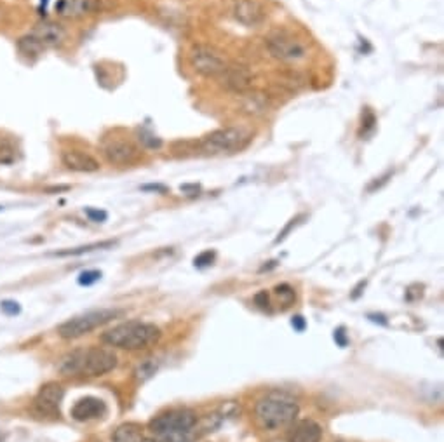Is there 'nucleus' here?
<instances>
[{
  "label": "nucleus",
  "mask_w": 444,
  "mask_h": 442,
  "mask_svg": "<svg viewBox=\"0 0 444 442\" xmlns=\"http://www.w3.org/2000/svg\"><path fill=\"white\" fill-rule=\"evenodd\" d=\"M101 340L110 347L122 348V350H143L160 340V329L155 324L139 321L122 322L114 329H108L101 334Z\"/></svg>",
  "instance_id": "nucleus-1"
},
{
  "label": "nucleus",
  "mask_w": 444,
  "mask_h": 442,
  "mask_svg": "<svg viewBox=\"0 0 444 442\" xmlns=\"http://www.w3.org/2000/svg\"><path fill=\"white\" fill-rule=\"evenodd\" d=\"M300 407L293 397L286 393H268L255 406V420L263 430H278L288 427L298 416Z\"/></svg>",
  "instance_id": "nucleus-2"
},
{
  "label": "nucleus",
  "mask_w": 444,
  "mask_h": 442,
  "mask_svg": "<svg viewBox=\"0 0 444 442\" xmlns=\"http://www.w3.org/2000/svg\"><path fill=\"white\" fill-rule=\"evenodd\" d=\"M196 421V413L192 409H171L153 418L150 421V430L162 442H194L192 430Z\"/></svg>",
  "instance_id": "nucleus-3"
},
{
  "label": "nucleus",
  "mask_w": 444,
  "mask_h": 442,
  "mask_svg": "<svg viewBox=\"0 0 444 442\" xmlns=\"http://www.w3.org/2000/svg\"><path fill=\"white\" fill-rule=\"evenodd\" d=\"M251 138L253 135L249 129L230 126V128L216 129L207 135L200 142L199 148L204 155H230V153H237L246 148Z\"/></svg>",
  "instance_id": "nucleus-4"
},
{
  "label": "nucleus",
  "mask_w": 444,
  "mask_h": 442,
  "mask_svg": "<svg viewBox=\"0 0 444 442\" xmlns=\"http://www.w3.org/2000/svg\"><path fill=\"white\" fill-rule=\"evenodd\" d=\"M117 315H121L119 310H110V308H101V310H93L87 312V314L77 315V317L70 318V321L63 322V324L58 328V334L65 340H75V338H80L84 334L91 333L100 325L107 324L112 318H115Z\"/></svg>",
  "instance_id": "nucleus-5"
},
{
  "label": "nucleus",
  "mask_w": 444,
  "mask_h": 442,
  "mask_svg": "<svg viewBox=\"0 0 444 442\" xmlns=\"http://www.w3.org/2000/svg\"><path fill=\"white\" fill-rule=\"evenodd\" d=\"M117 366V355L108 348H78V376H103Z\"/></svg>",
  "instance_id": "nucleus-6"
},
{
  "label": "nucleus",
  "mask_w": 444,
  "mask_h": 442,
  "mask_svg": "<svg viewBox=\"0 0 444 442\" xmlns=\"http://www.w3.org/2000/svg\"><path fill=\"white\" fill-rule=\"evenodd\" d=\"M190 63H192L194 70H196L197 74L204 75V77L214 78H220L221 75H223V71L228 68L220 54L211 51L210 47L203 46L196 47V49L190 53Z\"/></svg>",
  "instance_id": "nucleus-7"
},
{
  "label": "nucleus",
  "mask_w": 444,
  "mask_h": 442,
  "mask_svg": "<svg viewBox=\"0 0 444 442\" xmlns=\"http://www.w3.org/2000/svg\"><path fill=\"white\" fill-rule=\"evenodd\" d=\"M65 390L60 383H46L33 399V409L39 416H60V407L63 402Z\"/></svg>",
  "instance_id": "nucleus-8"
},
{
  "label": "nucleus",
  "mask_w": 444,
  "mask_h": 442,
  "mask_svg": "<svg viewBox=\"0 0 444 442\" xmlns=\"http://www.w3.org/2000/svg\"><path fill=\"white\" fill-rule=\"evenodd\" d=\"M266 49L275 60L288 61V63H295V61H302L307 58L305 46L288 35L271 37L266 40Z\"/></svg>",
  "instance_id": "nucleus-9"
},
{
  "label": "nucleus",
  "mask_w": 444,
  "mask_h": 442,
  "mask_svg": "<svg viewBox=\"0 0 444 442\" xmlns=\"http://www.w3.org/2000/svg\"><path fill=\"white\" fill-rule=\"evenodd\" d=\"M103 155L107 157V160L114 166L126 167L131 166L138 160L139 152L131 142H126V139H108L103 143Z\"/></svg>",
  "instance_id": "nucleus-10"
},
{
  "label": "nucleus",
  "mask_w": 444,
  "mask_h": 442,
  "mask_svg": "<svg viewBox=\"0 0 444 442\" xmlns=\"http://www.w3.org/2000/svg\"><path fill=\"white\" fill-rule=\"evenodd\" d=\"M232 12L241 25L251 28L262 25L266 18V9L259 0H235Z\"/></svg>",
  "instance_id": "nucleus-11"
},
{
  "label": "nucleus",
  "mask_w": 444,
  "mask_h": 442,
  "mask_svg": "<svg viewBox=\"0 0 444 442\" xmlns=\"http://www.w3.org/2000/svg\"><path fill=\"white\" fill-rule=\"evenodd\" d=\"M61 162L67 169L75 173H96L100 171V162L93 155L82 152V150H63Z\"/></svg>",
  "instance_id": "nucleus-12"
},
{
  "label": "nucleus",
  "mask_w": 444,
  "mask_h": 442,
  "mask_svg": "<svg viewBox=\"0 0 444 442\" xmlns=\"http://www.w3.org/2000/svg\"><path fill=\"white\" fill-rule=\"evenodd\" d=\"M70 414L77 421L100 420L107 414V406H105L103 400L96 399V397H84L74 404Z\"/></svg>",
  "instance_id": "nucleus-13"
},
{
  "label": "nucleus",
  "mask_w": 444,
  "mask_h": 442,
  "mask_svg": "<svg viewBox=\"0 0 444 442\" xmlns=\"http://www.w3.org/2000/svg\"><path fill=\"white\" fill-rule=\"evenodd\" d=\"M28 35L32 37V39H35L44 49H46V47L61 46V44L65 42V39H67V32L63 30V26L49 22L39 23Z\"/></svg>",
  "instance_id": "nucleus-14"
},
{
  "label": "nucleus",
  "mask_w": 444,
  "mask_h": 442,
  "mask_svg": "<svg viewBox=\"0 0 444 442\" xmlns=\"http://www.w3.org/2000/svg\"><path fill=\"white\" fill-rule=\"evenodd\" d=\"M323 439V428L314 420H300L293 421L291 428L288 432L289 442H321Z\"/></svg>",
  "instance_id": "nucleus-15"
},
{
  "label": "nucleus",
  "mask_w": 444,
  "mask_h": 442,
  "mask_svg": "<svg viewBox=\"0 0 444 442\" xmlns=\"http://www.w3.org/2000/svg\"><path fill=\"white\" fill-rule=\"evenodd\" d=\"M100 9L98 0H63L58 6V11L67 18H84Z\"/></svg>",
  "instance_id": "nucleus-16"
},
{
  "label": "nucleus",
  "mask_w": 444,
  "mask_h": 442,
  "mask_svg": "<svg viewBox=\"0 0 444 442\" xmlns=\"http://www.w3.org/2000/svg\"><path fill=\"white\" fill-rule=\"evenodd\" d=\"M220 78L234 92H246L251 87V75L244 68H227Z\"/></svg>",
  "instance_id": "nucleus-17"
},
{
  "label": "nucleus",
  "mask_w": 444,
  "mask_h": 442,
  "mask_svg": "<svg viewBox=\"0 0 444 442\" xmlns=\"http://www.w3.org/2000/svg\"><path fill=\"white\" fill-rule=\"evenodd\" d=\"M143 439V428L138 423H122L112 434L114 442H142Z\"/></svg>",
  "instance_id": "nucleus-18"
},
{
  "label": "nucleus",
  "mask_w": 444,
  "mask_h": 442,
  "mask_svg": "<svg viewBox=\"0 0 444 442\" xmlns=\"http://www.w3.org/2000/svg\"><path fill=\"white\" fill-rule=\"evenodd\" d=\"M112 246H114V241H103V242H94V244H89V246H80V248L67 249V251L53 253V255H54V256H78V255H84V253L96 251V249L112 248Z\"/></svg>",
  "instance_id": "nucleus-19"
},
{
  "label": "nucleus",
  "mask_w": 444,
  "mask_h": 442,
  "mask_svg": "<svg viewBox=\"0 0 444 442\" xmlns=\"http://www.w3.org/2000/svg\"><path fill=\"white\" fill-rule=\"evenodd\" d=\"M18 49L22 51V54H25V56H39L44 51V47L40 46L35 39H32L30 35H25L18 40Z\"/></svg>",
  "instance_id": "nucleus-20"
},
{
  "label": "nucleus",
  "mask_w": 444,
  "mask_h": 442,
  "mask_svg": "<svg viewBox=\"0 0 444 442\" xmlns=\"http://www.w3.org/2000/svg\"><path fill=\"white\" fill-rule=\"evenodd\" d=\"M16 160V146L8 138H0V166H8Z\"/></svg>",
  "instance_id": "nucleus-21"
},
{
  "label": "nucleus",
  "mask_w": 444,
  "mask_h": 442,
  "mask_svg": "<svg viewBox=\"0 0 444 442\" xmlns=\"http://www.w3.org/2000/svg\"><path fill=\"white\" fill-rule=\"evenodd\" d=\"M155 371H157V362H153V359H146L143 364L138 366L135 375L136 378H138V382H145V380H148L150 376L155 375Z\"/></svg>",
  "instance_id": "nucleus-22"
},
{
  "label": "nucleus",
  "mask_w": 444,
  "mask_h": 442,
  "mask_svg": "<svg viewBox=\"0 0 444 442\" xmlns=\"http://www.w3.org/2000/svg\"><path fill=\"white\" fill-rule=\"evenodd\" d=\"M275 293H278V296L281 298L282 303L289 305L293 300H295V289H293L291 286H288V284H281V286L275 287Z\"/></svg>",
  "instance_id": "nucleus-23"
},
{
  "label": "nucleus",
  "mask_w": 444,
  "mask_h": 442,
  "mask_svg": "<svg viewBox=\"0 0 444 442\" xmlns=\"http://www.w3.org/2000/svg\"><path fill=\"white\" fill-rule=\"evenodd\" d=\"M101 279V272L98 270H89V272H82L78 277V284L80 286H91V284L98 282Z\"/></svg>",
  "instance_id": "nucleus-24"
},
{
  "label": "nucleus",
  "mask_w": 444,
  "mask_h": 442,
  "mask_svg": "<svg viewBox=\"0 0 444 442\" xmlns=\"http://www.w3.org/2000/svg\"><path fill=\"white\" fill-rule=\"evenodd\" d=\"M139 142L145 146H148V148H159V146L162 145V142H160L159 138H155L153 135H150V133H142V135H139Z\"/></svg>",
  "instance_id": "nucleus-25"
},
{
  "label": "nucleus",
  "mask_w": 444,
  "mask_h": 442,
  "mask_svg": "<svg viewBox=\"0 0 444 442\" xmlns=\"http://www.w3.org/2000/svg\"><path fill=\"white\" fill-rule=\"evenodd\" d=\"M213 260H214V253L206 251V253H203V255L197 256V258L194 260V263H196V266H207L213 263Z\"/></svg>",
  "instance_id": "nucleus-26"
},
{
  "label": "nucleus",
  "mask_w": 444,
  "mask_h": 442,
  "mask_svg": "<svg viewBox=\"0 0 444 442\" xmlns=\"http://www.w3.org/2000/svg\"><path fill=\"white\" fill-rule=\"evenodd\" d=\"M85 214L93 219V221H96V223H103L105 219H107V212L98 211V209H85Z\"/></svg>",
  "instance_id": "nucleus-27"
},
{
  "label": "nucleus",
  "mask_w": 444,
  "mask_h": 442,
  "mask_svg": "<svg viewBox=\"0 0 444 442\" xmlns=\"http://www.w3.org/2000/svg\"><path fill=\"white\" fill-rule=\"evenodd\" d=\"M2 310L8 315H16L19 314V305L15 303V301H4V303H2Z\"/></svg>",
  "instance_id": "nucleus-28"
},
{
  "label": "nucleus",
  "mask_w": 444,
  "mask_h": 442,
  "mask_svg": "<svg viewBox=\"0 0 444 442\" xmlns=\"http://www.w3.org/2000/svg\"><path fill=\"white\" fill-rule=\"evenodd\" d=\"M334 340H336V343L340 345V347H347L348 340H347V334H345L343 328H340L334 331Z\"/></svg>",
  "instance_id": "nucleus-29"
},
{
  "label": "nucleus",
  "mask_w": 444,
  "mask_h": 442,
  "mask_svg": "<svg viewBox=\"0 0 444 442\" xmlns=\"http://www.w3.org/2000/svg\"><path fill=\"white\" fill-rule=\"evenodd\" d=\"M255 301H256V305H258V307H262V308H266L268 307V294H266V291H262V293H258L255 296Z\"/></svg>",
  "instance_id": "nucleus-30"
},
{
  "label": "nucleus",
  "mask_w": 444,
  "mask_h": 442,
  "mask_svg": "<svg viewBox=\"0 0 444 442\" xmlns=\"http://www.w3.org/2000/svg\"><path fill=\"white\" fill-rule=\"evenodd\" d=\"M291 324H293V328L296 329V331H303V329H305V321H303V317H300V315L293 317Z\"/></svg>",
  "instance_id": "nucleus-31"
},
{
  "label": "nucleus",
  "mask_w": 444,
  "mask_h": 442,
  "mask_svg": "<svg viewBox=\"0 0 444 442\" xmlns=\"http://www.w3.org/2000/svg\"><path fill=\"white\" fill-rule=\"evenodd\" d=\"M143 190H160V192H166V188L160 187V185H146V187H143Z\"/></svg>",
  "instance_id": "nucleus-32"
},
{
  "label": "nucleus",
  "mask_w": 444,
  "mask_h": 442,
  "mask_svg": "<svg viewBox=\"0 0 444 442\" xmlns=\"http://www.w3.org/2000/svg\"><path fill=\"white\" fill-rule=\"evenodd\" d=\"M142 442H159V441H155V439H143Z\"/></svg>",
  "instance_id": "nucleus-33"
},
{
  "label": "nucleus",
  "mask_w": 444,
  "mask_h": 442,
  "mask_svg": "<svg viewBox=\"0 0 444 442\" xmlns=\"http://www.w3.org/2000/svg\"><path fill=\"white\" fill-rule=\"evenodd\" d=\"M0 209H2V205H0Z\"/></svg>",
  "instance_id": "nucleus-34"
}]
</instances>
